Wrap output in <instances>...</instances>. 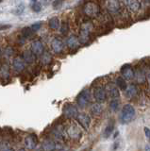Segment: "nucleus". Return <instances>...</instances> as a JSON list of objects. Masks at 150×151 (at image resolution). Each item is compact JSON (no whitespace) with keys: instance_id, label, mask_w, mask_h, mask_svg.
<instances>
[{"instance_id":"obj_7","label":"nucleus","mask_w":150,"mask_h":151,"mask_svg":"<svg viewBox=\"0 0 150 151\" xmlns=\"http://www.w3.org/2000/svg\"><path fill=\"white\" fill-rule=\"evenodd\" d=\"M67 134L69 137H71L72 139H79L82 135L81 127L78 124H71L67 127Z\"/></svg>"},{"instance_id":"obj_20","label":"nucleus","mask_w":150,"mask_h":151,"mask_svg":"<svg viewBox=\"0 0 150 151\" xmlns=\"http://www.w3.org/2000/svg\"><path fill=\"white\" fill-rule=\"evenodd\" d=\"M113 130H114V121L111 120L109 124H108L107 127H105L104 132H103V137H104L105 139H108L112 134Z\"/></svg>"},{"instance_id":"obj_32","label":"nucleus","mask_w":150,"mask_h":151,"mask_svg":"<svg viewBox=\"0 0 150 151\" xmlns=\"http://www.w3.org/2000/svg\"><path fill=\"white\" fill-rule=\"evenodd\" d=\"M31 9L34 12H40L42 11V4L39 2H35V3L32 4Z\"/></svg>"},{"instance_id":"obj_31","label":"nucleus","mask_w":150,"mask_h":151,"mask_svg":"<svg viewBox=\"0 0 150 151\" xmlns=\"http://www.w3.org/2000/svg\"><path fill=\"white\" fill-rule=\"evenodd\" d=\"M69 31V26L66 22H63L62 24V27H60V32H62V35H66Z\"/></svg>"},{"instance_id":"obj_25","label":"nucleus","mask_w":150,"mask_h":151,"mask_svg":"<svg viewBox=\"0 0 150 151\" xmlns=\"http://www.w3.org/2000/svg\"><path fill=\"white\" fill-rule=\"evenodd\" d=\"M48 26H49V27L51 28V29H53V30L58 29V28L60 27V22L59 20V18L52 17L48 21Z\"/></svg>"},{"instance_id":"obj_15","label":"nucleus","mask_w":150,"mask_h":151,"mask_svg":"<svg viewBox=\"0 0 150 151\" xmlns=\"http://www.w3.org/2000/svg\"><path fill=\"white\" fill-rule=\"evenodd\" d=\"M25 67H26V63L23 60L21 57H17V58H15L12 60V68L16 73L23 72Z\"/></svg>"},{"instance_id":"obj_9","label":"nucleus","mask_w":150,"mask_h":151,"mask_svg":"<svg viewBox=\"0 0 150 151\" xmlns=\"http://www.w3.org/2000/svg\"><path fill=\"white\" fill-rule=\"evenodd\" d=\"M76 119L78 123V125L80 126L82 129L85 130H88L89 127L91 126V118L86 113H78Z\"/></svg>"},{"instance_id":"obj_26","label":"nucleus","mask_w":150,"mask_h":151,"mask_svg":"<svg viewBox=\"0 0 150 151\" xmlns=\"http://www.w3.org/2000/svg\"><path fill=\"white\" fill-rule=\"evenodd\" d=\"M41 61L44 64H49L52 61V56H51L49 52L44 51V53L41 55Z\"/></svg>"},{"instance_id":"obj_23","label":"nucleus","mask_w":150,"mask_h":151,"mask_svg":"<svg viewBox=\"0 0 150 151\" xmlns=\"http://www.w3.org/2000/svg\"><path fill=\"white\" fill-rule=\"evenodd\" d=\"M91 112L93 115L95 116H99L101 115V113L103 112V106L100 103H95L92 105L91 108Z\"/></svg>"},{"instance_id":"obj_33","label":"nucleus","mask_w":150,"mask_h":151,"mask_svg":"<svg viewBox=\"0 0 150 151\" xmlns=\"http://www.w3.org/2000/svg\"><path fill=\"white\" fill-rule=\"evenodd\" d=\"M63 3H64V0H54L52 4L54 9H59L60 8H62Z\"/></svg>"},{"instance_id":"obj_35","label":"nucleus","mask_w":150,"mask_h":151,"mask_svg":"<svg viewBox=\"0 0 150 151\" xmlns=\"http://www.w3.org/2000/svg\"><path fill=\"white\" fill-rule=\"evenodd\" d=\"M13 53V50L11 47H7V48L5 49V51H4V55H5L6 57H11Z\"/></svg>"},{"instance_id":"obj_8","label":"nucleus","mask_w":150,"mask_h":151,"mask_svg":"<svg viewBox=\"0 0 150 151\" xmlns=\"http://www.w3.org/2000/svg\"><path fill=\"white\" fill-rule=\"evenodd\" d=\"M93 97H95L96 103H103L107 99V93L105 87L103 86H97L93 90Z\"/></svg>"},{"instance_id":"obj_43","label":"nucleus","mask_w":150,"mask_h":151,"mask_svg":"<svg viewBox=\"0 0 150 151\" xmlns=\"http://www.w3.org/2000/svg\"><path fill=\"white\" fill-rule=\"evenodd\" d=\"M0 56H1V50H0Z\"/></svg>"},{"instance_id":"obj_1","label":"nucleus","mask_w":150,"mask_h":151,"mask_svg":"<svg viewBox=\"0 0 150 151\" xmlns=\"http://www.w3.org/2000/svg\"><path fill=\"white\" fill-rule=\"evenodd\" d=\"M92 29H93V26L90 22H85L82 24L81 29L79 31V35L78 37L79 44L86 45L90 41V34Z\"/></svg>"},{"instance_id":"obj_27","label":"nucleus","mask_w":150,"mask_h":151,"mask_svg":"<svg viewBox=\"0 0 150 151\" xmlns=\"http://www.w3.org/2000/svg\"><path fill=\"white\" fill-rule=\"evenodd\" d=\"M136 78H137L139 83H144L145 82V74L143 71H138L137 74L135 73Z\"/></svg>"},{"instance_id":"obj_42","label":"nucleus","mask_w":150,"mask_h":151,"mask_svg":"<svg viewBox=\"0 0 150 151\" xmlns=\"http://www.w3.org/2000/svg\"><path fill=\"white\" fill-rule=\"evenodd\" d=\"M31 1L33 2V3H35V2H37V0H31Z\"/></svg>"},{"instance_id":"obj_14","label":"nucleus","mask_w":150,"mask_h":151,"mask_svg":"<svg viewBox=\"0 0 150 151\" xmlns=\"http://www.w3.org/2000/svg\"><path fill=\"white\" fill-rule=\"evenodd\" d=\"M24 142L26 147L31 150L35 149L37 145H38V139H37V136L35 134H30L29 136H27Z\"/></svg>"},{"instance_id":"obj_21","label":"nucleus","mask_w":150,"mask_h":151,"mask_svg":"<svg viewBox=\"0 0 150 151\" xmlns=\"http://www.w3.org/2000/svg\"><path fill=\"white\" fill-rule=\"evenodd\" d=\"M79 45V42L77 36L75 35H71L67 40V45L70 49H77Z\"/></svg>"},{"instance_id":"obj_38","label":"nucleus","mask_w":150,"mask_h":151,"mask_svg":"<svg viewBox=\"0 0 150 151\" xmlns=\"http://www.w3.org/2000/svg\"><path fill=\"white\" fill-rule=\"evenodd\" d=\"M51 1H52V0H42V3L44 4V5H48L51 3Z\"/></svg>"},{"instance_id":"obj_19","label":"nucleus","mask_w":150,"mask_h":151,"mask_svg":"<svg viewBox=\"0 0 150 151\" xmlns=\"http://www.w3.org/2000/svg\"><path fill=\"white\" fill-rule=\"evenodd\" d=\"M125 92H126V96L128 98H134L138 94V89L134 84H130L129 86L126 87Z\"/></svg>"},{"instance_id":"obj_24","label":"nucleus","mask_w":150,"mask_h":151,"mask_svg":"<svg viewBox=\"0 0 150 151\" xmlns=\"http://www.w3.org/2000/svg\"><path fill=\"white\" fill-rule=\"evenodd\" d=\"M114 84H115V86L118 88V90H122V91H125L126 87L128 86V85L126 84V79H124L122 77H116Z\"/></svg>"},{"instance_id":"obj_37","label":"nucleus","mask_w":150,"mask_h":151,"mask_svg":"<svg viewBox=\"0 0 150 151\" xmlns=\"http://www.w3.org/2000/svg\"><path fill=\"white\" fill-rule=\"evenodd\" d=\"M144 132H145V135H146L147 138H149V129L148 127H144Z\"/></svg>"},{"instance_id":"obj_22","label":"nucleus","mask_w":150,"mask_h":151,"mask_svg":"<svg viewBox=\"0 0 150 151\" xmlns=\"http://www.w3.org/2000/svg\"><path fill=\"white\" fill-rule=\"evenodd\" d=\"M43 150L44 151H54L56 148V144L53 140H44L43 143Z\"/></svg>"},{"instance_id":"obj_44","label":"nucleus","mask_w":150,"mask_h":151,"mask_svg":"<svg viewBox=\"0 0 150 151\" xmlns=\"http://www.w3.org/2000/svg\"><path fill=\"white\" fill-rule=\"evenodd\" d=\"M1 1H2V0H0V2H1Z\"/></svg>"},{"instance_id":"obj_41","label":"nucleus","mask_w":150,"mask_h":151,"mask_svg":"<svg viewBox=\"0 0 150 151\" xmlns=\"http://www.w3.org/2000/svg\"><path fill=\"white\" fill-rule=\"evenodd\" d=\"M146 151H150V149H149V145L146 146Z\"/></svg>"},{"instance_id":"obj_40","label":"nucleus","mask_w":150,"mask_h":151,"mask_svg":"<svg viewBox=\"0 0 150 151\" xmlns=\"http://www.w3.org/2000/svg\"><path fill=\"white\" fill-rule=\"evenodd\" d=\"M17 151H26V150L24 148H20V149H18Z\"/></svg>"},{"instance_id":"obj_17","label":"nucleus","mask_w":150,"mask_h":151,"mask_svg":"<svg viewBox=\"0 0 150 151\" xmlns=\"http://www.w3.org/2000/svg\"><path fill=\"white\" fill-rule=\"evenodd\" d=\"M22 59L26 63H33L36 60V56L30 50H26L23 52Z\"/></svg>"},{"instance_id":"obj_6","label":"nucleus","mask_w":150,"mask_h":151,"mask_svg":"<svg viewBox=\"0 0 150 151\" xmlns=\"http://www.w3.org/2000/svg\"><path fill=\"white\" fill-rule=\"evenodd\" d=\"M105 6L110 13L116 14L121 11L120 0H105Z\"/></svg>"},{"instance_id":"obj_16","label":"nucleus","mask_w":150,"mask_h":151,"mask_svg":"<svg viewBox=\"0 0 150 151\" xmlns=\"http://www.w3.org/2000/svg\"><path fill=\"white\" fill-rule=\"evenodd\" d=\"M125 5L132 12H137L141 9L140 0H125Z\"/></svg>"},{"instance_id":"obj_12","label":"nucleus","mask_w":150,"mask_h":151,"mask_svg":"<svg viewBox=\"0 0 150 151\" xmlns=\"http://www.w3.org/2000/svg\"><path fill=\"white\" fill-rule=\"evenodd\" d=\"M30 51L35 56H41L44 51V47L43 42H42L41 41H39V40L33 41V42H32V44H31Z\"/></svg>"},{"instance_id":"obj_36","label":"nucleus","mask_w":150,"mask_h":151,"mask_svg":"<svg viewBox=\"0 0 150 151\" xmlns=\"http://www.w3.org/2000/svg\"><path fill=\"white\" fill-rule=\"evenodd\" d=\"M10 27H11L10 25H1V24H0V31L6 30V29H8V28H10Z\"/></svg>"},{"instance_id":"obj_11","label":"nucleus","mask_w":150,"mask_h":151,"mask_svg":"<svg viewBox=\"0 0 150 151\" xmlns=\"http://www.w3.org/2000/svg\"><path fill=\"white\" fill-rule=\"evenodd\" d=\"M106 90V93H107V96H109L110 97H111L112 99H115V98H118L120 96V93H119V90L115 86L114 82H109L105 87Z\"/></svg>"},{"instance_id":"obj_39","label":"nucleus","mask_w":150,"mask_h":151,"mask_svg":"<svg viewBox=\"0 0 150 151\" xmlns=\"http://www.w3.org/2000/svg\"><path fill=\"white\" fill-rule=\"evenodd\" d=\"M81 151H92V150H91V148H85V149H83Z\"/></svg>"},{"instance_id":"obj_18","label":"nucleus","mask_w":150,"mask_h":151,"mask_svg":"<svg viewBox=\"0 0 150 151\" xmlns=\"http://www.w3.org/2000/svg\"><path fill=\"white\" fill-rule=\"evenodd\" d=\"M0 78L2 80H8L10 78V66L7 63L0 66Z\"/></svg>"},{"instance_id":"obj_4","label":"nucleus","mask_w":150,"mask_h":151,"mask_svg":"<svg viewBox=\"0 0 150 151\" xmlns=\"http://www.w3.org/2000/svg\"><path fill=\"white\" fill-rule=\"evenodd\" d=\"M91 102V91L90 89H85L79 93L77 97V104L79 108H86Z\"/></svg>"},{"instance_id":"obj_28","label":"nucleus","mask_w":150,"mask_h":151,"mask_svg":"<svg viewBox=\"0 0 150 151\" xmlns=\"http://www.w3.org/2000/svg\"><path fill=\"white\" fill-rule=\"evenodd\" d=\"M119 100L117 98L115 99H112V100L111 101L110 103V108L111 109V111H116L117 110H118V108H119Z\"/></svg>"},{"instance_id":"obj_2","label":"nucleus","mask_w":150,"mask_h":151,"mask_svg":"<svg viewBox=\"0 0 150 151\" xmlns=\"http://www.w3.org/2000/svg\"><path fill=\"white\" fill-rule=\"evenodd\" d=\"M135 117V109L130 104H126L122 108L121 112V121L124 124H128L134 119Z\"/></svg>"},{"instance_id":"obj_10","label":"nucleus","mask_w":150,"mask_h":151,"mask_svg":"<svg viewBox=\"0 0 150 151\" xmlns=\"http://www.w3.org/2000/svg\"><path fill=\"white\" fill-rule=\"evenodd\" d=\"M122 78L126 80H131L135 78V71L130 64H125L121 68Z\"/></svg>"},{"instance_id":"obj_13","label":"nucleus","mask_w":150,"mask_h":151,"mask_svg":"<svg viewBox=\"0 0 150 151\" xmlns=\"http://www.w3.org/2000/svg\"><path fill=\"white\" fill-rule=\"evenodd\" d=\"M51 48H52L55 54H60L64 48L63 42L60 38H54L51 42Z\"/></svg>"},{"instance_id":"obj_34","label":"nucleus","mask_w":150,"mask_h":151,"mask_svg":"<svg viewBox=\"0 0 150 151\" xmlns=\"http://www.w3.org/2000/svg\"><path fill=\"white\" fill-rule=\"evenodd\" d=\"M41 26H42V23L41 22H37V23H34L33 25H31V27H29L31 28V30L35 32L37 30H39L41 28Z\"/></svg>"},{"instance_id":"obj_30","label":"nucleus","mask_w":150,"mask_h":151,"mask_svg":"<svg viewBox=\"0 0 150 151\" xmlns=\"http://www.w3.org/2000/svg\"><path fill=\"white\" fill-rule=\"evenodd\" d=\"M22 34L23 36H24V38H29L32 36V34H33V31L31 30V28L27 27H24L22 29Z\"/></svg>"},{"instance_id":"obj_3","label":"nucleus","mask_w":150,"mask_h":151,"mask_svg":"<svg viewBox=\"0 0 150 151\" xmlns=\"http://www.w3.org/2000/svg\"><path fill=\"white\" fill-rule=\"evenodd\" d=\"M83 11H84V13H85L88 17L95 18V17H97L98 15H99L100 8L96 3L93 2V1H89L84 5Z\"/></svg>"},{"instance_id":"obj_29","label":"nucleus","mask_w":150,"mask_h":151,"mask_svg":"<svg viewBox=\"0 0 150 151\" xmlns=\"http://www.w3.org/2000/svg\"><path fill=\"white\" fill-rule=\"evenodd\" d=\"M25 11V6L24 4H19L18 6L14 9V11H13V14H15V15H21V14L24 12Z\"/></svg>"},{"instance_id":"obj_5","label":"nucleus","mask_w":150,"mask_h":151,"mask_svg":"<svg viewBox=\"0 0 150 151\" xmlns=\"http://www.w3.org/2000/svg\"><path fill=\"white\" fill-rule=\"evenodd\" d=\"M62 113H63L64 117L71 119V118H76L78 116V111L77 109V106H75L74 104L67 103V104H65L64 107H63Z\"/></svg>"}]
</instances>
